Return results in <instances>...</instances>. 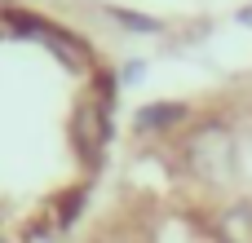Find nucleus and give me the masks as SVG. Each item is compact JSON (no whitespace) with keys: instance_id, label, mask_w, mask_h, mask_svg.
Returning a JSON list of instances; mask_svg holds the SVG:
<instances>
[{"instance_id":"1a4fd4ad","label":"nucleus","mask_w":252,"mask_h":243,"mask_svg":"<svg viewBox=\"0 0 252 243\" xmlns=\"http://www.w3.org/2000/svg\"><path fill=\"white\" fill-rule=\"evenodd\" d=\"M4 31H9V27H4V18H0V35H4Z\"/></svg>"},{"instance_id":"6e6552de","label":"nucleus","mask_w":252,"mask_h":243,"mask_svg":"<svg viewBox=\"0 0 252 243\" xmlns=\"http://www.w3.org/2000/svg\"><path fill=\"white\" fill-rule=\"evenodd\" d=\"M239 22H244V27H248V31H252V0H248V4H244V9H239Z\"/></svg>"},{"instance_id":"7ed1b4c3","label":"nucleus","mask_w":252,"mask_h":243,"mask_svg":"<svg viewBox=\"0 0 252 243\" xmlns=\"http://www.w3.org/2000/svg\"><path fill=\"white\" fill-rule=\"evenodd\" d=\"M4 27H9L13 35H31V40L49 44V49H53V58H58V62H66L71 71H89V66H93V58H89L84 40H75L71 31H62V27H53V22H44L40 13H4Z\"/></svg>"},{"instance_id":"39448f33","label":"nucleus","mask_w":252,"mask_h":243,"mask_svg":"<svg viewBox=\"0 0 252 243\" xmlns=\"http://www.w3.org/2000/svg\"><path fill=\"white\" fill-rule=\"evenodd\" d=\"M213 235L221 243H252V199H239V204L221 208L217 221H213Z\"/></svg>"},{"instance_id":"9d476101","label":"nucleus","mask_w":252,"mask_h":243,"mask_svg":"<svg viewBox=\"0 0 252 243\" xmlns=\"http://www.w3.org/2000/svg\"><path fill=\"white\" fill-rule=\"evenodd\" d=\"M120 243H124V239H120Z\"/></svg>"},{"instance_id":"0eeeda50","label":"nucleus","mask_w":252,"mask_h":243,"mask_svg":"<svg viewBox=\"0 0 252 243\" xmlns=\"http://www.w3.org/2000/svg\"><path fill=\"white\" fill-rule=\"evenodd\" d=\"M124 80H142V62H128L124 66Z\"/></svg>"},{"instance_id":"f03ea898","label":"nucleus","mask_w":252,"mask_h":243,"mask_svg":"<svg viewBox=\"0 0 252 243\" xmlns=\"http://www.w3.org/2000/svg\"><path fill=\"white\" fill-rule=\"evenodd\" d=\"M111 102H115V80L102 71L97 84H93V93L80 97L75 111H71V146H75V155H80L89 168H97L102 155H106V137H111Z\"/></svg>"},{"instance_id":"20e7f679","label":"nucleus","mask_w":252,"mask_h":243,"mask_svg":"<svg viewBox=\"0 0 252 243\" xmlns=\"http://www.w3.org/2000/svg\"><path fill=\"white\" fill-rule=\"evenodd\" d=\"M182 120H186V106L182 102H146V106H137L133 128L142 137H155V133H173Z\"/></svg>"},{"instance_id":"f257e3e1","label":"nucleus","mask_w":252,"mask_h":243,"mask_svg":"<svg viewBox=\"0 0 252 243\" xmlns=\"http://www.w3.org/2000/svg\"><path fill=\"white\" fill-rule=\"evenodd\" d=\"M182 164L195 182L204 186H226L239 168V146H235V133L221 124V120H208V124H195L182 142Z\"/></svg>"},{"instance_id":"423d86ee","label":"nucleus","mask_w":252,"mask_h":243,"mask_svg":"<svg viewBox=\"0 0 252 243\" xmlns=\"http://www.w3.org/2000/svg\"><path fill=\"white\" fill-rule=\"evenodd\" d=\"M111 18H115L124 31H146V35L164 31V22H159V18H146V13H133V9H111Z\"/></svg>"}]
</instances>
